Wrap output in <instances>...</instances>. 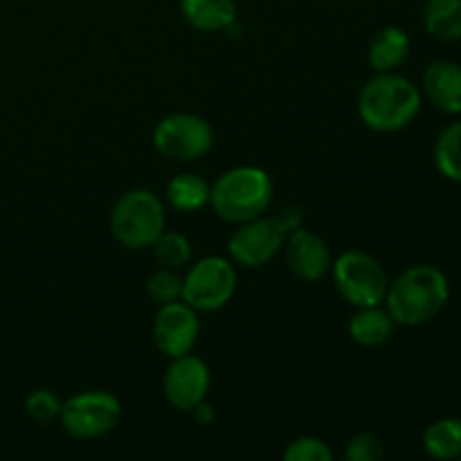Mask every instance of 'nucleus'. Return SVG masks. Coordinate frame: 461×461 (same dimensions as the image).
I'll list each match as a JSON object with an SVG mask.
<instances>
[{
	"mask_svg": "<svg viewBox=\"0 0 461 461\" xmlns=\"http://www.w3.org/2000/svg\"><path fill=\"white\" fill-rule=\"evenodd\" d=\"M450 297L448 277L437 266L419 264L390 282L385 295L387 313L396 324L421 327L441 313Z\"/></svg>",
	"mask_w": 461,
	"mask_h": 461,
	"instance_id": "1",
	"label": "nucleus"
},
{
	"mask_svg": "<svg viewBox=\"0 0 461 461\" xmlns=\"http://www.w3.org/2000/svg\"><path fill=\"white\" fill-rule=\"evenodd\" d=\"M421 111V93L405 77L378 72L358 95V115L367 129L376 133H394L417 120Z\"/></svg>",
	"mask_w": 461,
	"mask_h": 461,
	"instance_id": "2",
	"label": "nucleus"
},
{
	"mask_svg": "<svg viewBox=\"0 0 461 461\" xmlns=\"http://www.w3.org/2000/svg\"><path fill=\"white\" fill-rule=\"evenodd\" d=\"M273 180L261 167H234L210 189V205L228 223H246L268 210Z\"/></svg>",
	"mask_w": 461,
	"mask_h": 461,
	"instance_id": "3",
	"label": "nucleus"
},
{
	"mask_svg": "<svg viewBox=\"0 0 461 461\" xmlns=\"http://www.w3.org/2000/svg\"><path fill=\"white\" fill-rule=\"evenodd\" d=\"M165 207L149 189H131L111 212V232L120 246L144 250L165 232Z\"/></svg>",
	"mask_w": 461,
	"mask_h": 461,
	"instance_id": "4",
	"label": "nucleus"
},
{
	"mask_svg": "<svg viewBox=\"0 0 461 461\" xmlns=\"http://www.w3.org/2000/svg\"><path fill=\"white\" fill-rule=\"evenodd\" d=\"M297 214L288 212L284 216H257V219L239 223L228 241L230 259L243 268H261L284 250L288 232L297 228Z\"/></svg>",
	"mask_w": 461,
	"mask_h": 461,
	"instance_id": "5",
	"label": "nucleus"
},
{
	"mask_svg": "<svg viewBox=\"0 0 461 461\" xmlns=\"http://www.w3.org/2000/svg\"><path fill=\"white\" fill-rule=\"evenodd\" d=\"M331 273L338 293L356 309L385 302L390 279L376 257L360 250L342 252L336 261H331Z\"/></svg>",
	"mask_w": 461,
	"mask_h": 461,
	"instance_id": "6",
	"label": "nucleus"
},
{
	"mask_svg": "<svg viewBox=\"0 0 461 461\" xmlns=\"http://www.w3.org/2000/svg\"><path fill=\"white\" fill-rule=\"evenodd\" d=\"M59 421L63 430L75 439H97L120 426L122 403L111 392H81L68 401H61Z\"/></svg>",
	"mask_w": 461,
	"mask_h": 461,
	"instance_id": "7",
	"label": "nucleus"
},
{
	"mask_svg": "<svg viewBox=\"0 0 461 461\" xmlns=\"http://www.w3.org/2000/svg\"><path fill=\"white\" fill-rule=\"evenodd\" d=\"M237 291V270L225 257H203L183 277V302L194 311H219Z\"/></svg>",
	"mask_w": 461,
	"mask_h": 461,
	"instance_id": "8",
	"label": "nucleus"
},
{
	"mask_svg": "<svg viewBox=\"0 0 461 461\" xmlns=\"http://www.w3.org/2000/svg\"><path fill=\"white\" fill-rule=\"evenodd\" d=\"M212 144H214V129L210 122L194 113L167 115L153 131V147L169 160H198L207 156Z\"/></svg>",
	"mask_w": 461,
	"mask_h": 461,
	"instance_id": "9",
	"label": "nucleus"
},
{
	"mask_svg": "<svg viewBox=\"0 0 461 461\" xmlns=\"http://www.w3.org/2000/svg\"><path fill=\"white\" fill-rule=\"evenodd\" d=\"M210 367L201 358L192 354L171 358L162 378V392L167 403L180 412H192L198 403H203L210 390Z\"/></svg>",
	"mask_w": 461,
	"mask_h": 461,
	"instance_id": "10",
	"label": "nucleus"
},
{
	"mask_svg": "<svg viewBox=\"0 0 461 461\" xmlns=\"http://www.w3.org/2000/svg\"><path fill=\"white\" fill-rule=\"evenodd\" d=\"M198 331H201L198 311L185 304L183 300L162 304L153 320V342L167 358L189 354L196 345Z\"/></svg>",
	"mask_w": 461,
	"mask_h": 461,
	"instance_id": "11",
	"label": "nucleus"
},
{
	"mask_svg": "<svg viewBox=\"0 0 461 461\" xmlns=\"http://www.w3.org/2000/svg\"><path fill=\"white\" fill-rule=\"evenodd\" d=\"M284 252L291 273L302 282H318L331 270V252L324 239L302 225L288 232Z\"/></svg>",
	"mask_w": 461,
	"mask_h": 461,
	"instance_id": "12",
	"label": "nucleus"
},
{
	"mask_svg": "<svg viewBox=\"0 0 461 461\" xmlns=\"http://www.w3.org/2000/svg\"><path fill=\"white\" fill-rule=\"evenodd\" d=\"M423 95L441 113H461V66L450 59H437L423 72Z\"/></svg>",
	"mask_w": 461,
	"mask_h": 461,
	"instance_id": "13",
	"label": "nucleus"
},
{
	"mask_svg": "<svg viewBox=\"0 0 461 461\" xmlns=\"http://www.w3.org/2000/svg\"><path fill=\"white\" fill-rule=\"evenodd\" d=\"M183 18L201 32H225L237 23L234 0H180Z\"/></svg>",
	"mask_w": 461,
	"mask_h": 461,
	"instance_id": "14",
	"label": "nucleus"
},
{
	"mask_svg": "<svg viewBox=\"0 0 461 461\" xmlns=\"http://www.w3.org/2000/svg\"><path fill=\"white\" fill-rule=\"evenodd\" d=\"M410 57V36L401 27H383L369 43V66L376 72H394Z\"/></svg>",
	"mask_w": 461,
	"mask_h": 461,
	"instance_id": "15",
	"label": "nucleus"
},
{
	"mask_svg": "<svg viewBox=\"0 0 461 461\" xmlns=\"http://www.w3.org/2000/svg\"><path fill=\"white\" fill-rule=\"evenodd\" d=\"M394 327L396 322L387 311L378 306H365L349 320V336L356 345L372 349V347L385 345L394 333Z\"/></svg>",
	"mask_w": 461,
	"mask_h": 461,
	"instance_id": "16",
	"label": "nucleus"
},
{
	"mask_svg": "<svg viewBox=\"0 0 461 461\" xmlns=\"http://www.w3.org/2000/svg\"><path fill=\"white\" fill-rule=\"evenodd\" d=\"M423 450L439 461L461 457V419L446 417L430 423L423 432Z\"/></svg>",
	"mask_w": 461,
	"mask_h": 461,
	"instance_id": "17",
	"label": "nucleus"
},
{
	"mask_svg": "<svg viewBox=\"0 0 461 461\" xmlns=\"http://www.w3.org/2000/svg\"><path fill=\"white\" fill-rule=\"evenodd\" d=\"M423 25L439 41L461 39V0H428L423 9Z\"/></svg>",
	"mask_w": 461,
	"mask_h": 461,
	"instance_id": "18",
	"label": "nucleus"
},
{
	"mask_svg": "<svg viewBox=\"0 0 461 461\" xmlns=\"http://www.w3.org/2000/svg\"><path fill=\"white\" fill-rule=\"evenodd\" d=\"M210 189L212 185L203 176L178 174L167 185V198L178 212H198L210 203Z\"/></svg>",
	"mask_w": 461,
	"mask_h": 461,
	"instance_id": "19",
	"label": "nucleus"
},
{
	"mask_svg": "<svg viewBox=\"0 0 461 461\" xmlns=\"http://www.w3.org/2000/svg\"><path fill=\"white\" fill-rule=\"evenodd\" d=\"M435 165L453 183L461 185V122L446 126L435 142Z\"/></svg>",
	"mask_w": 461,
	"mask_h": 461,
	"instance_id": "20",
	"label": "nucleus"
},
{
	"mask_svg": "<svg viewBox=\"0 0 461 461\" xmlns=\"http://www.w3.org/2000/svg\"><path fill=\"white\" fill-rule=\"evenodd\" d=\"M151 250L156 259L160 261L162 268L180 270L192 261V246H189L187 237L178 232H162L153 241Z\"/></svg>",
	"mask_w": 461,
	"mask_h": 461,
	"instance_id": "21",
	"label": "nucleus"
},
{
	"mask_svg": "<svg viewBox=\"0 0 461 461\" xmlns=\"http://www.w3.org/2000/svg\"><path fill=\"white\" fill-rule=\"evenodd\" d=\"M147 293L156 304H169V302L183 300V277L176 270L162 268L153 273L147 282Z\"/></svg>",
	"mask_w": 461,
	"mask_h": 461,
	"instance_id": "22",
	"label": "nucleus"
},
{
	"mask_svg": "<svg viewBox=\"0 0 461 461\" xmlns=\"http://www.w3.org/2000/svg\"><path fill=\"white\" fill-rule=\"evenodd\" d=\"M286 461H331L333 450L329 448L327 441L318 437H297L284 450Z\"/></svg>",
	"mask_w": 461,
	"mask_h": 461,
	"instance_id": "23",
	"label": "nucleus"
},
{
	"mask_svg": "<svg viewBox=\"0 0 461 461\" xmlns=\"http://www.w3.org/2000/svg\"><path fill=\"white\" fill-rule=\"evenodd\" d=\"M385 457V444L374 432H360L351 437L345 448L347 461H381Z\"/></svg>",
	"mask_w": 461,
	"mask_h": 461,
	"instance_id": "24",
	"label": "nucleus"
},
{
	"mask_svg": "<svg viewBox=\"0 0 461 461\" xmlns=\"http://www.w3.org/2000/svg\"><path fill=\"white\" fill-rule=\"evenodd\" d=\"M25 412L30 414L34 421L39 423H52L57 421L61 414V401L54 392L50 390H36L25 399Z\"/></svg>",
	"mask_w": 461,
	"mask_h": 461,
	"instance_id": "25",
	"label": "nucleus"
},
{
	"mask_svg": "<svg viewBox=\"0 0 461 461\" xmlns=\"http://www.w3.org/2000/svg\"><path fill=\"white\" fill-rule=\"evenodd\" d=\"M192 414H194V419H196V421L201 423V426H210V423L216 419L214 408H212L210 403H205V401H203V403H198L196 408L192 410Z\"/></svg>",
	"mask_w": 461,
	"mask_h": 461,
	"instance_id": "26",
	"label": "nucleus"
}]
</instances>
